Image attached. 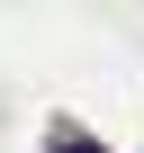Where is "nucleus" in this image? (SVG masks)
I'll list each match as a JSON object with an SVG mask.
<instances>
[{"instance_id":"obj_1","label":"nucleus","mask_w":144,"mask_h":153,"mask_svg":"<svg viewBox=\"0 0 144 153\" xmlns=\"http://www.w3.org/2000/svg\"><path fill=\"white\" fill-rule=\"evenodd\" d=\"M54 153H108V144H99V135H72V126H63V135H54Z\"/></svg>"}]
</instances>
